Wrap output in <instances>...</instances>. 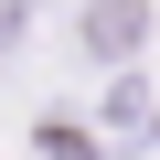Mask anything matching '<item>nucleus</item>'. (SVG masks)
Segmentation results:
<instances>
[{
    "instance_id": "f03ea898",
    "label": "nucleus",
    "mask_w": 160,
    "mask_h": 160,
    "mask_svg": "<svg viewBox=\"0 0 160 160\" xmlns=\"http://www.w3.org/2000/svg\"><path fill=\"white\" fill-rule=\"evenodd\" d=\"M32 11H43V0H0V53H11V43L32 32Z\"/></svg>"
},
{
    "instance_id": "f257e3e1",
    "label": "nucleus",
    "mask_w": 160,
    "mask_h": 160,
    "mask_svg": "<svg viewBox=\"0 0 160 160\" xmlns=\"http://www.w3.org/2000/svg\"><path fill=\"white\" fill-rule=\"evenodd\" d=\"M149 43V0H86V53H139Z\"/></svg>"
}]
</instances>
